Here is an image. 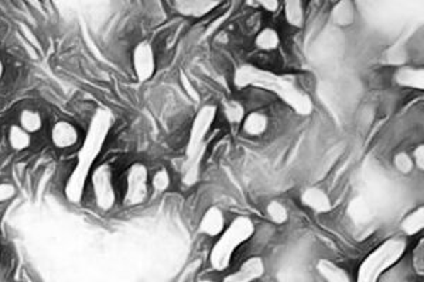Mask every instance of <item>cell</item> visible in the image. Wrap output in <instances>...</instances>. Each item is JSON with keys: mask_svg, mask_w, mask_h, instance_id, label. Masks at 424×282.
Here are the masks:
<instances>
[{"mask_svg": "<svg viewBox=\"0 0 424 282\" xmlns=\"http://www.w3.org/2000/svg\"><path fill=\"white\" fill-rule=\"evenodd\" d=\"M355 14H357L355 4L350 0H343L336 3V6L331 10V18L340 27L353 25L355 21Z\"/></svg>", "mask_w": 424, "mask_h": 282, "instance_id": "cell-16", "label": "cell"}, {"mask_svg": "<svg viewBox=\"0 0 424 282\" xmlns=\"http://www.w3.org/2000/svg\"><path fill=\"white\" fill-rule=\"evenodd\" d=\"M1 75H3V64L0 62V78H1Z\"/></svg>", "mask_w": 424, "mask_h": 282, "instance_id": "cell-32", "label": "cell"}, {"mask_svg": "<svg viewBox=\"0 0 424 282\" xmlns=\"http://www.w3.org/2000/svg\"><path fill=\"white\" fill-rule=\"evenodd\" d=\"M218 6L219 1L212 0H181L173 3V7L178 14L193 18H201L214 11Z\"/></svg>", "mask_w": 424, "mask_h": 282, "instance_id": "cell-10", "label": "cell"}, {"mask_svg": "<svg viewBox=\"0 0 424 282\" xmlns=\"http://www.w3.org/2000/svg\"><path fill=\"white\" fill-rule=\"evenodd\" d=\"M302 204L316 213H327L331 211V199L321 188H307L302 192Z\"/></svg>", "mask_w": 424, "mask_h": 282, "instance_id": "cell-12", "label": "cell"}, {"mask_svg": "<svg viewBox=\"0 0 424 282\" xmlns=\"http://www.w3.org/2000/svg\"><path fill=\"white\" fill-rule=\"evenodd\" d=\"M51 140L54 146L58 148H69L78 143L79 134L78 130L71 123L58 122L54 124L51 130Z\"/></svg>", "mask_w": 424, "mask_h": 282, "instance_id": "cell-13", "label": "cell"}, {"mask_svg": "<svg viewBox=\"0 0 424 282\" xmlns=\"http://www.w3.org/2000/svg\"><path fill=\"white\" fill-rule=\"evenodd\" d=\"M420 249H423V240H420V246L416 247L415 253H413V264H415V269L418 273L423 274V253H420L419 256V252Z\"/></svg>", "mask_w": 424, "mask_h": 282, "instance_id": "cell-27", "label": "cell"}, {"mask_svg": "<svg viewBox=\"0 0 424 282\" xmlns=\"http://www.w3.org/2000/svg\"><path fill=\"white\" fill-rule=\"evenodd\" d=\"M316 270L324 282H353L348 271L331 260L321 259L316 264Z\"/></svg>", "mask_w": 424, "mask_h": 282, "instance_id": "cell-15", "label": "cell"}, {"mask_svg": "<svg viewBox=\"0 0 424 282\" xmlns=\"http://www.w3.org/2000/svg\"><path fill=\"white\" fill-rule=\"evenodd\" d=\"M259 6L262 8H265L266 11H269V13H276L280 8L282 4L277 0H263V1L259 3Z\"/></svg>", "mask_w": 424, "mask_h": 282, "instance_id": "cell-30", "label": "cell"}, {"mask_svg": "<svg viewBox=\"0 0 424 282\" xmlns=\"http://www.w3.org/2000/svg\"><path fill=\"white\" fill-rule=\"evenodd\" d=\"M149 196V171L146 165L136 163L126 174V194L123 204L126 206H139Z\"/></svg>", "mask_w": 424, "mask_h": 282, "instance_id": "cell-6", "label": "cell"}, {"mask_svg": "<svg viewBox=\"0 0 424 282\" xmlns=\"http://www.w3.org/2000/svg\"><path fill=\"white\" fill-rule=\"evenodd\" d=\"M269 127V119L260 112H252L245 116L242 122L243 131L251 137H259L266 133Z\"/></svg>", "mask_w": 424, "mask_h": 282, "instance_id": "cell-17", "label": "cell"}, {"mask_svg": "<svg viewBox=\"0 0 424 282\" xmlns=\"http://www.w3.org/2000/svg\"><path fill=\"white\" fill-rule=\"evenodd\" d=\"M266 213L269 219L276 225H283L289 219V212L286 206L279 201H270L266 206Z\"/></svg>", "mask_w": 424, "mask_h": 282, "instance_id": "cell-24", "label": "cell"}, {"mask_svg": "<svg viewBox=\"0 0 424 282\" xmlns=\"http://www.w3.org/2000/svg\"><path fill=\"white\" fill-rule=\"evenodd\" d=\"M424 228V209L423 206H420L419 209L413 211L412 213H409L402 225H401V229L403 232L405 236L408 237H412V236H416L419 235Z\"/></svg>", "mask_w": 424, "mask_h": 282, "instance_id": "cell-20", "label": "cell"}, {"mask_svg": "<svg viewBox=\"0 0 424 282\" xmlns=\"http://www.w3.org/2000/svg\"><path fill=\"white\" fill-rule=\"evenodd\" d=\"M255 47L263 52L276 51L280 47V35L272 27L262 28L255 37Z\"/></svg>", "mask_w": 424, "mask_h": 282, "instance_id": "cell-18", "label": "cell"}, {"mask_svg": "<svg viewBox=\"0 0 424 282\" xmlns=\"http://www.w3.org/2000/svg\"><path fill=\"white\" fill-rule=\"evenodd\" d=\"M412 160H413V164L415 167H418L420 171L424 170V147L420 144L419 147H416V150L413 151V155H412Z\"/></svg>", "mask_w": 424, "mask_h": 282, "instance_id": "cell-28", "label": "cell"}, {"mask_svg": "<svg viewBox=\"0 0 424 282\" xmlns=\"http://www.w3.org/2000/svg\"><path fill=\"white\" fill-rule=\"evenodd\" d=\"M234 82L239 89L252 86L275 93L297 114L309 116L313 112V102L310 96L303 92L290 78L256 68L253 65H242L236 69Z\"/></svg>", "mask_w": 424, "mask_h": 282, "instance_id": "cell-1", "label": "cell"}, {"mask_svg": "<svg viewBox=\"0 0 424 282\" xmlns=\"http://www.w3.org/2000/svg\"><path fill=\"white\" fill-rule=\"evenodd\" d=\"M198 282H215L214 280H211V278H202V280H200Z\"/></svg>", "mask_w": 424, "mask_h": 282, "instance_id": "cell-31", "label": "cell"}, {"mask_svg": "<svg viewBox=\"0 0 424 282\" xmlns=\"http://www.w3.org/2000/svg\"><path fill=\"white\" fill-rule=\"evenodd\" d=\"M408 250L405 239H389L375 249L360 266L357 282H379L382 276L401 262Z\"/></svg>", "mask_w": 424, "mask_h": 282, "instance_id": "cell-5", "label": "cell"}, {"mask_svg": "<svg viewBox=\"0 0 424 282\" xmlns=\"http://www.w3.org/2000/svg\"><path fill=\"white\" fill-rule=\"evenodd\" d=\"M92 189L95 201L99 209L110 211L115 205V189H113V175L109 165H99L91 177Z\"/></svg>", "mask_w": 424, "mask_h": 282, "instance_id": "cell-7", "label": "cell"}, {"mask_svg": "<svg viewBox=\"0 0 424 282\" xmlns=\"http://www.w3.org/2000/svg\"><path fill=\"white\" fill-rule=\"evenodd\" d=\"M285 10V18L289 25L294 28H302L304 25L306 13H304V4L300 0H290L283 4Z\"/></svg>", "mask_w": 424, "mask_h": 282, "instance_id": "cell-19", "label": "cell"}, {"mask_svg": "<svg viewBox=\"0 0 424 282\" xmlns=\"http://www.w3.org/2000/svg\"><path fill=\"white\" fill-rule=\"evenodd\" d=\"M133 68L140 82L149 81L156 72V54L149 41H142L133 51Z\"/></svg>", "mask_w": 424, "mask_h": 282, "instance_id": "cell-8", "label": "cell"}, {"mask_svg": "<svg viewBox=\"0 0 424 282\" xmlns=\"http://www.w3.org/2000/svg\"><path fill=\"white\" fill-rule=\"evenodd\" d=\"M227 228L225 213L217 208H210L200 222V233L208 237H219Z\"/></svg>", "mask_w": 424, "mask_h": 282, "instance_id": "cell-11", "label": "cell"}, {"mask_svg": "<svg viewBox=\"0 0 424 282\" xmlns=\"http://www.w3.org/2000/svg\"><path fill=\"white\" fill-rule=\"evenodd\" d=\"M8 141H10V146L17 150V151H21V150H25L30 147L31 144V137L30 134L21 129L20 126H11L10 127V131H8Z\"/></svg>", "mask_w": 424, "mask_h": 282, "instance_id": "cell-22", "label": "cell"}, {"mask_svg": "<svg viewBox=\"0 0 424 282\" xmlns=\"http://www.w3.org/2000/svg\"><path fill=\"white\" fill-rule=\"evenodd\" d=\"M224 116L231 124H242L246 112L241 102L238 100H229L224 105Z\"/></svg>", "mask_w": 424, "mask_h": 282, "instance_id": "cell-23", "label": "cell"}, {"mask_svg": "<svg viewBox=\"0 0 424 282\" xmlns=\"http://www.w3.org/2000/svg\"><path fill=\"white\" fill-rule=\"evenodd\" d=\"M20 127L24 129L28 134L37 133L42 127V117L37 110L24 109L20 114Z\"/></svg>", "mask_w": 424, "mask_h": 282, "instance_id": "cell-21", "label": "cell"}, {"mask_svg": "<svg viewBox=\"0 0 424 282\" xmlns=\"http://www.w3.org/2000/svg\"><path fill=\"white\" fill-rule=\"evenodd\" d=\"M394 165L396 168L398 172L403 174V175H409L413 168H415V164H413V160H412V155L406 151H401L398 154H395L394 157Z\"/></svg>", "mask_w": 424, "mask_h": 282, "instance_id": "cell-25", "label": "cell"}, {"mask_svg": "<svg viewBox=\"0 0 424 282\" xmlns=\"http://www.w3.org/2000/svg\"><path fill=\"white\" fill-rule=\"evenodd\" d=\"M395 82L402 88L423 90L424 71L422 68L413 66H402L395 72Z\"/></svg>", "mask_w": 424, "mask_h": 282, "instance_id": "cell-14", "label": "cell"}, {"mask_svg": "<svg viewBox=\"0 0 424 282\" xmlns=\"http://www.w3.org/2000/svg\"><path fill=\"white\" fill-rule=\"evenodd\" d=\"M110 126H112V116L109 112L99 110L93 116L88 134L78 153V163L65 187V195L72 204H78L82 198L91 167L93 165L95 160L98 158L102 150V146L106 140Z\"/></svg>", "mask_w": 424, "mask_h": 282, "instance_id": "cell-2", "label": "cell"}, {"mask_svg": "<svg viewBox=\"0 0 424 282\" xmlns=\"http://www.w3.org/2000/svg\"><path fill=\"white\" fill-rule=\"evenodd\" d=\"M14 195V187L8 184H0V204L8 201Z\"/></svg>", "mask_w": 424, "mask_h": 282, "instance_id": "cell-29", "label": "cell"}, {"mask_svg": "<svg viewBox=\"0 0 424 282\" xmlns=\"http://www.w3.org/2000/svg\"><path fill=\"white\" fill-rule=\"evenodd\" d=\"M255 235V225L248 216H238L225 228L210 253V264L214 271L222 273L229 269L236 250Z\"/></svg>", "mask_w": 424, "mask_h": 282, "instance_id": "cell-4", "label": "cell"}, {"mask_svg": "<svg viewBox=\"0 0 424 282\" xmlns=\"http://www.w3.org/2000/svg\"><path fill=\"white\" fill-rule=\"evenodd\" d=\"M266 273V266L262 257H251L241 264L238 270L228 274L222 282H255Z\"/></svg>", "mask_w": 424, "mask_h": 282, "instance_id": "cell-9", "label": "cell"}, {"mask_svg": "<svg viewBox=\"0 0 424 282\" xmlns=\"http://www.w3.org/2000/svg\"><path fill=\"white\" fill-rule=\"evenodd\" d=\"M217 106L205 105L197 113L185 150V163L183 170V182L187 187L197 184L201 168V158L205 151V139L217 117Z\"/></svg>", "mask_w": 424, "mask_h": 282, "instance_id": "cell-3", "label": "cell"}, {"mask_svg": "<svg viewBox=\"0 0 424 282\" xmlns=\"http://www.w3.org/2000/svg\"><path fill=\"white\" fill-rule=\"evenodd\" d=\"M170 184H171V178H170V174L167 170L161 168L159 170L153 178H151V185L154 188L156 192H166L168 188H170Z\"/></svg>", "mask_w": 424, "mask_h": 282, "instance_id": "cell-26", "label": "cell"}]
</instances>
